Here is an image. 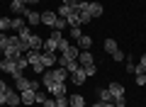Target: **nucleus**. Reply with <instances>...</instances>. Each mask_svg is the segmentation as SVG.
I'll use <instances>...</instances> for the list:
<instances>
[{"mask_svg":"<svg viewBox=\"0 0 146 107\" xmlns=\"http://www.w3.org/2000/svg\"><path fill=\"white\" fill-rule=\"evenodd\" d=\"M22 15H25V20H27V27H36V25H42V12H34V10H29V7H27Z\"/></svg>","mask_w":146,"mask_h":107,"instance_id":"20e7f679","label":"nucleus"},{"mask_svg":"<svg viewBox=\"0 0 146 107\" xmlns=\"http://www.w3.org/2000/svg\"><path fill=\"white\" fill-rule=\"evenodd\" d=\"M46 100V92H36V102H44Z\"/></svg>","mask_w":146,"mask_h":107,"instance_id":"79ce46f5","label":"nucleus"},{"mask_svg":"<svg viewBox=\"0 0 146 107\" xmlns=\"http://www.w3.org/2000/svg\"><path fill=\"white\" fill-rule=\"evenodd\" d=\"M68 107H85V97L83 95H71L68 97Z\"/></svg>","mask_w":146,"mask_h":107,"instance_id":"a211bd4d","label":"nucleus"},{"mask_svg":"<svg viewBox=\"0 0 146 107\" xmlns=\"http://www.w3.org/2000/svg\"><path fill=\"white\" fill-rule=\"evenodd\" d=\"M17 66H20L22 71H25V68L29 66V61H27V54H22V56H17Z\"/></svg>","mask_w":146,"mask_h":107,"instance_id":"c85d7f7f","label":"nucleus"},{"mask_svg":"<svg viewBox=\"0 0 146 107\" xmlns=\"http://www.w3.org/2000/svg\"><path fill=\"white\" fill-rule=\"evenodd\" d=\"M25 27H27L25 17H15V20H12V32H20V29H25Z\"/></svg>","mask_w":146,"mask_h":107,"instance_id":"b1692460","label":"nucleus"},{"mask_svg":"<svg viewBox=\"0 0 146 107\" xmlns=\"http://www.w3.org/2000/svg\"><path fill=\"white\" fill-rule=\"evenodd\" d=\"M44 49V39L39 34H32L29 37V51H42Z\"/></svg>","mask_w":146,"mask_h":107,"instance_id":"1a4fd4ad","label":"nucleus"},{"mask_svg":"<svg viewBox=\"0 0 146 107\" xmlns=\"http://www.w3.org/2000/svg\"><path fill=\"white\" fill-rule=\"evenodd\" d=\"M66 27H68V22L63 20V17H58V20H56V25H54V29H58V32H63V29H66Z\"/></svg>","mask_w":146,"mask_h":107,"instance_id":"c756f323","label":"nucleus"},{"mask_svg":"<svg viewBox=\"0 0 146 107\" xmlns=\"http://www.w3.org/2000/svg\"><path fill=\"white\" fill-rule=\"evenodd\" d=\"M78 54H80V49H78V44H71L66 51H63L61 56H66V58H78Z\"/></svg>","mask_w":146,"mask_h":107,"instance_id":"6ab92c4d","label":"nucleus"},{"mask_svg":"<svg viewBox=\"0 0 146 107\" xmlns=\"http://www.w3.org/2000/svg\"><path fill=\"white\" fill-rule=\"evenodd\" d=\"M78 63L80 66H90V63H93V54H90V51H80L78 54Z\"/></svg>","mask_w":146,"mask_h":107,"instance_id":"aec40b11","label":"nucleus"},{"mask_svg":"<svg viewBox=\"0 0 146 107\" xmlns=\"http://www.w3.org/2000/svg\"><path fill=\"white\" fill-rule=\"evenodd\" d=\"M85 71V76H95V63H90V66H80Z\"/></svg>","mask_w":146,"mask_h":107,"instance_id":"c9c22d12","label":"nucleus"},{"mask_svg":"<svg viewBox=\"0 0 146 107\" xmlns=\"http://www.w3.org/2000/svg\"><path fill=\"white\" fill-rule=\"evenodd\" d=\"M68 46H71V39H66V37H63V39H61V44H58V51L63 54V51H66Z\"/></svg>","mask_w":146,"mask_h":107,"instance_id":"2f4dec72","label":"nucleus"},{"mask_svg":"<svg viewBox=\"0 0 146 107\" xmlns=\"http://www.w3.org/2000/svg\"><path fill=\"white\" fill-rule=\"evenodd\" d=\"M5 105H7V107H20V105H22V97H20V92L10 88V92H7V97H5Z\"/></svg>","mask_w":146,"mask_h":107,"instance_id":"39448f33","label":"nucleus"},{"mask_svg":"<svg viewBox=\"0 0 146 107\" xmlns=\"http://www.w3.org/2000/svg\"><path fill=\"white\" fill-rule=\"evenodd\" d=\"M10 10L15 12V15H22V12L27 10V5L22 3V0H12V3H10Z\"/></svg>","mask_w":146,"mask_h":107,"instance_id":"412c9836","label":"nucleus"},{"mask_svg":"<svg viewBox=\"0 0 146 107\" xmlns=\"http://www.w3.org/2000/svg\"><path fill=\"white\" fill-rule=\"evenodd\" d=\"M112 105H115V107H127V100H124V95H122V97H115V100H112Z\"/></svg>","mask_w":146,"mask_h":107,"instance_id":"473e14b6","label":"nucleus"},{"mask_svg":"<svg viewBox=\"0 0 146 107\" xmlns=\"http://www.w3.org/2000/svg\"><path fill=\"white\" fill-rule=\"evenodd\" d=\"M78 3H80V0H78Z\"/></svg>","mask_w":146,"mask_h":107,"instance_id":"49530a36","label":"nucleus"},{"mask_svg":"<svg viewBox=\"0 0 146 107\" xmlns=\"http://www.w3.org/2000/svg\"><path fill=\"white\" fill-rule=\"evenodd\" d=\"M136 85H146V73H136Z\"/></svg>","mask_w":146,"mask_h":107,"instance_id":"4c0bfd02","label":"nucleus"},{"mask_svg":"<svg viewBox=\"0 0 146 107\" xmlns=\"http://www.w3.org/2000/svg\"><path fill=\"white\" fill-rule=\"evenodd\" d=\"M27 61L34 68V73H44V63H42V51H27Z\"/></svg>","mask_w":146,"mask_h":107,"instance_id":"7ed1b4c3","label":"nucleus"},{"mask_svg":"<svg viewBox=\"0 0 146 107\" xmlns=\"http://www.w3.org/2000/svg\"><path fill=\"white\" fill-rule=\"evenodd\" d=\"M102 10H105V7L100 5V3H88V12H90V17H100V15H102Z\"/></svg>","mask_w":146,"mask_h":107,"instance_id":"f3484780","label":"nucleus"},{"mask_svg":"<svg viewBox=\"0 0 146 107\" xmlns=\"http://www.w3.org/2000/svg\"><path fill=\"white\" fill-rule=\"evenodd\" d=\"M63 5H71V7H76V5H78V0H63Z\"/></svg>","mask_w":146,"mask_h":107,"instance_id":"37998d69","label":"nucleus"},{"mask_svg":"<svg viewBox=\"0 0 146 107\" xmlns=\"http://www.w3.org/2000/svg\"><path fill=\"white\" fill-rule=\"evenodd\" d=\"M29 83H32V78H27V76L15 78V90H17V92H22V90H29Z\"/></svg>","mask_w":146,"mask_h":107,"instance_id":"9b49d317","label":"nucleus"},{"mask_svg":"<svg viewBox=\"0 0 146 107\" xmlns=\"http://www.w3.org/2000/svg\"><path fill=\"white\" fill-rule=\"evenodd\" d=\"M39 85H42V83L36 80V78H34V80H32V83H29V88H32V90H39Z\"/></svg>","mask_w":146,"mask_h":107,"instance_id":"a19ab883","label":"nucleus"},{"mask_svg":"<svg viewBox=\"0 0 146 107\" xmlns=\"http://www.w3.org/2000/svg\"><path fill=\"white\" fill-rule=\"evenodd\" d=\"M22 3H25V5H36L39 0H22Z\"/></svg>","mask_w":146,"mask_h":107,"instance_id":"c03bdc74","label":"nucleus"},{"mask_svg":"<svg viewBox=\"0 0 146 107\" xmlns=\"http://www.w3.org/2000/svg\"><path fill=\"white\" fill-rule=\"evenodd\" d=\"M56 100V107H68V95L66 97H54Z\"/></svg>","mask_w":146,"mask_h":107,"instance_id":"72a5a7b5","label":"nucleus"},{"mask_svg":"<svg viewBox=\"0 0 146 107\" xmlns=\"http://www.w3.org/2000/svg\"><path fill=\"white\" fill-rule=\"evenodd\" d=\"M0 71L10 73L12 78H20L22 76V68L17 66V58H3V61H0Z\"/></svg>","mask_w":146,"mask_h":107,"instance_id":"f03ea898","label":"nucleus"},{"mask_svg":"<svg viewBox=\"0 0 146 107\" xmlns=\"http://www.w3.org/2000/svg\"><path fill=\"white\" fill-rule=\"evenodd\" d=\"M76 44H78L80 51H90V46H93V37H90V34H80V39L76 41Z\"/></svg>","mask_w":146,"mask_h":107,"instance_id":"9d476101","label":"nucleus"},{"mask_svg":"<svg viewBox=\"0 0 146 107\" xmlns=\"http://www.w3.org/2000/svg\"><path fill=\"white\" fill-rule=\"evenodd\" d=\"M20 97H22V105H34L36 102V90H32V88L29 90H22Z\"/></svg>","mask_w":146,"mask_h":107,"instance_id":"0eeeda50","label":"nucleus"},{"mask_svg":"<svg viewBox=\"0 0 146 107\" xmlns=\"http://www.w3.org/2000/svg\"><path fill=\"white\" fill-rule=\"evenodd\" d=\"M98 102H112V92L107 88H100L98 90Z\"/></svg>","mask_w":146,"mask_h":107,"instance_id":"4be33fe9","label":"nucleus"},{"mask_svg":"<svg viewBox=\"0 0 146 107\" xmlns=\"http://www.w3.org/2000/svg\"><path fill=\"white\" fill-rule=\"evenodd\" d=\"M124 56H127V54H124V51H119V49L112 54V58H115V61H124Z\"/></svg>","mask_w":146,"mask_h":107,"instance_id":"e433bc0d","label":"nucleus"},{"mask_svg":"<svg viewBox=\"0 0 146 107\" xmlns=\"http://www.w3.org/2000/svg\"><path fill=\"white\" fill-rule=\"evenodd\" d=\"M12 29V20L10 17H0V32H7Z\"/></svg>","mask_w":146,"mask_h":107,"instance_id":"bb28decb","label":"nucleus"},{"mask_svg":"<svg viewBox=\"0 0 146 107\" xmlns=\"http://www.w3.org/2000/svg\"><path fill=\"white\" fill-rule=\"evenodd\" d=\"M58 61V56L56 54H46V51H42V63H44V68H54V63Z\"/></svg>","mask_w":146,"mask_h":107,"instance_id":"ddd939ff","label":"nucleus"},{"mask_svg":"<svg viewBox=\"0 0 146 107\" xmlns=\"http://www.w3.org/2000/svg\"><path fill=\"white\" fill-rule=\"evenodd\" d=\"M71 12H73V7H71V5H61V7H58V10H56V15H58V17H63V20H66V17L71 15Z\"/></svg>","mask_w":146,"mask_h":107,"instance_id":"a878e982","label":"nucleus"},{"mask_svg":"<svg viewBox=\"0 0 146 107\" xmlns=\"http://www.w3.org/2000/svg\"><path fill=\"white\" fill-rule=\"evenodd\" d=\"M49 92H51L54 97H66V92H68V90H66V83H56Z\"/></svg>","mask_w":146,"mask_h":107,"instance_id":"dca6fc26","label":"nucleus"},{"mask_svg":"<svg viewBox=\"0 0 146 107\" xmlns=\"http://www.w3.org/2000/svg\"><path fill=\"white\" fill-rule=\"evenodd\" d=\"M71 76H73V83H76V85H83V83H85V78H88L83 68H78V71H76V73H71Z\"/></svg>","mask_w":146,"mask_h":107,"instance_id":"5701e85b","label":"nucleus"},{"mask_svg":"<svg viewBox=\"0 0 146 107\" xmlns=\"http://www.w3.org/2000/svg\"><path fill=\"white\" fill-rule=\"evenodd\" d=\"M51 73H54V78H56V83H66V80H68V76H71V73H68L63 66H56V68H51Z\"/></svg>","mask_w":146,"mask_h":107,"instance_id":"6e6552de","label":"nucleus"},{"mask_svg":"<svg viewBox=\"0 0 146 107\" xmlns=\"http://www.w3.org/2000/svg\"><path fill=\"white\" fill-rule=\"evenodd\" d=\"M68 34H71V39H73V41H78V39H80V34H83V29H80V27H71V32H68Z\"/></svg>","mask_w":146,"mask_h":107,"instance_id":"cd10ccee","label":"nucleus"},{"mask_svg":"<svg viewBox=\"0 0 146 107\" xmlns=\"http://www.w3.org/2000/svg\"><path fill=\"white\" fill-rule=\"evenodd\" d=\"M42 85L46 88V92L51 90L54 85H56V78H54V73H51V71H49V73H44V76H42Z\"/></svg>","mask_w":146,"mask_h":107,"instance_id":"4468645a","label":"nucleus"},{"mask_svg":"<svg viewBox=\"0 0 146 107\" xmlns=\"http://www.w3.org/2000/svg\"><path fill=\"white\" fill-rule=\"evenodd\" d=\"M42 107H56V100H51V97H46V100L42 102Z\"/></svg>","mask_w":146,"mask_h":107,"instance_id":"58836bf2","label":"nucleus"},{"mask_svg":"<svg viewBox=\"0 0 146 107\" xmlns=\"http://www.w3.org/2000/svg\"><path fill=\"white\" fill-rule=\"evenodd\" d=\"M17 56H22V51L17 46H5L3 49V58H17Z\"/></svg>","mask_w":146,"mask_h":107,"instance_id":"2eb2a0df","label":"nucleus"},{"mask_svg":"<svg viewBox=\"0 0 146 107\" xmlns=\"http://www.w3.org/2000/svg\"><path fill=\"white\" fill-rule=\"evenodd\" d=\"M56 20H58V15H56V12H51V10L42 12V25H46V27H51V29H54V25H56Z\"/></svg>","mask_w":146,"mask_h":107,"instance_id":"423d86ee","label":"nucleus"},{"mask_svg":"<svg viewBox=\"0 0 146 107\" xmlns=\"http://www.w3.org/2000/svg\"><path fill=\"white\" fill-rule=\"evenodd\" d=\"M61 39H63V32L54 29V32H51V37H49V39H44V49H42V51H46V54H54V51H58V44H61Z\"/></svg>","mask_w":146,"mask_h":107,"instance_id":"f257e3e1","label":"nucleus"},{"mask_svg":"<svg viewBox=\"0 0 146 107\" xmlns=\"http://www.w3.org/2000/svg\"><path fill=\"white\" fill-rule=\"evenodd\" d=\"M117 49H119V46H117L115 39H105V51H107V54H115Z\"/></svg>","mask_w":146,"mask_h":107,"instance_id":"393cba45","label":"nucleus"},{"mask_svg":"<svg viewBox=\"0 0 146 107\" xmlns=\"http://www.w3.org/2000/svg\"><path fill=\"white\" fill-rule=\"evenodd\" d=\"M136 71V63H131V58L127 61V73H134Z\"/></svg>","mask_w":146,"mask_h":107,"instance_id":"ea45409f","label":"nucleus"},{"mask_svg":"<svg viewBox=\"0 0 146 107\" xmlns=\"http://www.w3.org/2000/svg\"><path fill=\"white\" fill-rule=\"evenodd\" d=\"M7 92H10V85H7L5 80H0V95H5V97H7Z\"/></svg>","mask_w":146,"mask_h":107,"instance_id":"f704fd0d","label":"nucleus"},{"mask_svg":"<svg viewBox=\"0 0 146 107\" xmlns=\"http://www.w3.org/2000/svg\"><path fill=\"white\" fill-rule=\"evenodd\" d=\"M105 105V102H95V105H90V107H102Z\"/></svg>","mask_w":146,"mask_h":107,"instance_id":"a18cd8bd","label":"nucleus"},{"mask_svg":"<svg viewBox=\"0 0 146 107\" xmlns=\"http://www.w3.org/2000/svg\"><path fill=\"white\" fill-rule=\"evenodd\" d=\"M136 73H146V54H144V56H141V63H139V66H136L134 76H136Z\"/></svg>","mask_w":146,"mask_h":107,"instance_id":"7c9ffc66","label":"nucleus"},{"mask_svg":"<svg viewBox=\"0 0 146 107\" xmlns=\"http://www.w3.org/2000/svg\"><path fill=\"white\" fill-rule=\"evenodd\" d=\"M110 92H112V100H115V97H122L124 95V85H122V83H117V80H112L110 83V88H107Z\"/></svg>","mask_w":146,"mask_h":107,"instance_id":"f8f14e48","label":"nucleus"}]
</instances>
